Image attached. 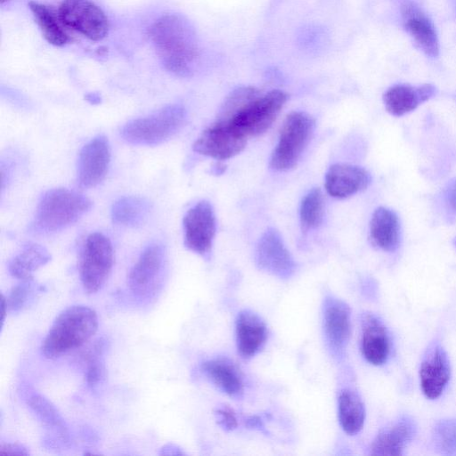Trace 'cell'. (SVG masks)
I'll return each instance as SVG.
<instances>
[{
	"mask_svg": "<svg viewBox=\"0 0 456 456\" xmlns=\"http://www.w3.org/2000/svg\"><path fill=\"white\" fill-rule=\"evenodd\" d=\"M84 195L64 188L53 189L42 197L32 229L37 233L61 231L77 222L91 208Z\"/></svg>",
	"mask_w": 456,
	"mask_h": 456,
	"instance_id": "3957f363",
	"label": "cell"
},
{
	"mask_svg": "<svg viewBox=\"0 0 456 456\" xmlns=\"http://www.w3.org/2000/svg\"><path fill=\"white\" fill-rule=\"evenodd\" d=\"M267 338L264 321L249 310L240 312L236 320L238 352L243 358H250L259 352Z\"/></svg>",
	"mask_w": 456,
	"mask_h": 456,
	"instance_id": "ffe728a7",
	"label": "cell"
},
{
	"mask_svg": "<svg viewBox=\"0 0 456 456\" xmlns=\"http://www.w3.org/2000/svg\"><path fill=\"white\" fill-rule=\"evenodd\" d=\"M150 210V202L144 198L126 196L115 201L111 208V217L117 224L136 226L145 221Z\"/></svg>",
	"mask_w": 456,
	"mask_h": 456,
	"instance_id": "83f0119b",
	"label": "cell"
},
{
	"mask_svg": "<svg viewBox=\"0 0 456 456\" xmlns=\"http://www.w3.org/2000/svg\"><path fill=\"white\" fill-rule=\"evenodd\" d=\"M25 401L44 428L63 444L69 442L68 426L56 407L45 396L28 388L24 390Z\"/></svg>",
	"mask_w": 456,
	"mask_h": 456,
	"instance_id": "44dd1931",
	"label": "cell"
},
{
	"mask_svg": "<svg viewBox=\"0 0 456 456\" xmlns=\"http://www.w3.org/2000/svg\"><path fill=\"white\" fill-rule=\"evenodd\" d=\"M257 266L279 278L290 277L296 264L284 245L280 233L273 228L267 229L259 239L255 253Z\"/></svg>",
	"mask_w": 456,
	"mask_h": 456,
	"instance_id": "7c38bea8",
	"label": "cell"
},
{
	"mask_svg": "<svg viewBox=\"0 0 456 456\" xmlns=\"http://www.w3.org/2000/svg\"><path fill=\"white\" fill-rule=\"evenodd\" d=\"M361 349L364 358L373 365L383 364L389 354L387 331L381 321L371 314L362 317Z\"/></svg>",
	"mask_w": 456,
	"mask_h": 456,
	"instance_id": "ac0fdd59",
	"label": "cell"
},
{
	"mask_svg": "<svg viewBox=\"0 0 456 456\" xmlns=\"http://www.w3.org/2000/svg\"><path fill=\"white\" fill-rule=\"evenodd\" d=\"M102 347V343L98 344L87 358L86 379L92 387H96L104 378L105 369L101 359Z\"/></svg>",
	"mask_w": 456,
	"mask_h": 456,
	"instance_id": "d6a6232c",
	"label": "cell"
},
{
	"mask_svg": "<svg viewBox=\"0 0 456 456\" xmlns=\"http://www.w3.org/2000/svg\"><path fill=\"white\" fill-rule=\"evenodd\" d=\"M436 93L431 84L418 86L395 85L384 94L383 101L387 110L394 116H403L429 100Z\"/></svg>",
	"mask_w": 456,
	"mask_h": 456,
	"instance_id": "d6986e66",
	"label": "cell"
},
{
	"mask_svg": "<svg viewBox=\"0 0 456 456\" xmlns=\"http://www.w3.org/2000/svg\"><path fill=\"white\" fill-rule=\"evenodd\" d=\"M9 0H1V4H3L4 3L7 2Z\"/></svg>",
	"mask_w": 456,
	"mask_h": 456,
	"instance_id": "f35d334b",
	"label": "cell"
},
{
	"mask_svg": "<svg viewBox=\"0 0 456 456\" xmlns=\"http://www.w3.org/2000/svg\"><path fill=\"white\" fill-rule=\"evenodd\" d=\"M58 12L69 28L91 40H102L108 34V18L103 11L90 0H63Z\"/></svg>",
	"mask_w": 456,
	"mask_h": 456,
	"instance_id": "9c48e42d",
	"label": "cell"
},
{
	"mask_svg": "<svg viewBox=\"0 0 456 456\" xmlns=\"http://www.w3.org/2000/svg\"><path fill=\"white\" fill-rule=\"evenodd\" d=\"M404 27L419 47L428 56L439 53L438 37L432 21L411 2L401 7Z\"/></svg>",
	"mask_w": 456,
	"mask_h": 456,
	"instance_id": "e0dca14e",
	"label": "cell"
},
{
	"mask_svg": "<svg viewBox=\"0 0 456 456\" xmlns=\"http://www.w3.org/2000/svg\"><path fill=\"white\" fill-rule=\"evenodd\" d=\"M0 453L1 454H7V455H28L29 452L28 449L17 443H3L0 445Z\"/></svg>",
	"mask_w": 456,
	"mask_h": 456,
	"instance_id": "e575fe53",
	"label": "cell"
},
{
	"mask_svg": "<svg viewBox=\"0 0 456 456\" xmlns=\"http://www.w3.org/2000/svg\"><path fill=\"white\" fill-rule=\"evenodd\" d=\"M371 241L382 250L395 251L400 242V222L391 209L380 207L372 214L370 223Z\"/></svg>",
	"mask_w": 456,
	"mask_h": 456,
	"instance_id": "603a6c76",
	"label": "cell"
},
{
	"mask_svg": "<svg viewBox=\"0 0 456 456\" xmlns=\"http://www.w3.org/2000/svg\"><path fill=\"white\" fill-rule=\"evenodd\" d=\"M350 308L342 300L326 297L323 304V329L327 345L331 353L342 356L347 346L350 331Z\"/></svg>",
	"mask_w": 456,
	"mask_h": 456,
	"instance_id": "4fadbf2b",
	"label": "cell"
},
{
	"mask_svg": "<svg viewBox=\"0 0 456 456\" xmlns=\"http://www.w3.org/2000/svg\"><path fill=\"white\" fill-rule=\"evenodd\" d=\"M338 419L348 435L357 434L363 427L365 409L360 396L350 389L340 392L338 401Z\"/></svg>",
	"mask_w": 456,
	"mask_h": 456,
	"instance_id": "4316f807",
	"label": "cell"
},
{
	"mask_svg": "<svg viewBox=\"0 0 456 456\" xmlns=\"http://www.w3.org/2000/svg\"><path fill=\"white\" fill-rule=\"evenodd\" d=\"M247 139L228 123L216 119L195 141L193 150L218 160L228 159L244 150Z\"/></svg>",
	"mask_w": 456,
	"mask_h": 456,
	"instance_id": "8fae6325",
	"label": "cell"
},
{
	"mask_svg": "<svg viewBox=\"0 0 456 456\" xmlns=\"http://www.w3.org/2000/svg\"><path fill=\"white\" fill-rule=\"evenodd\" d=\"M91 103L96 104L100 102V97L92 94L86 98Z\"/></svg>",
	"mask_w": 456,
	"mask_h": 456,
	"instance_id": "74e56055",
	"label": "cell"
},
{
	"mask_svg": "<svg viewBox=\"0 0 456 456\" xmlns=\"http://www.w3.org/2000/svg\"><path fill=\"white\" fill-rule=\"evenodd\" d=\"M370 181V175L366 169L355 165L338 163L328 169L324 184L330 196L345 199L366 189Z\"/></svg>",
	"mask_w": 456,
	"mask_h": 456,
	"instance_id": "9a60e30c",
	"label": "cell"
},
{
	"mask_svg": "<svg viewBox=\"0 0 456 456\" xmlns=\"http://www.w3.org/2000/svg\"><path fill=\"white\" fill-rule=\"evenodd\" d=\"M324 199L322 191L314 188L308 191L300 205V222L304 230L318 227L323 218Z\"/></svg>",
	"mask_w": 456,
	"mask_h": 456,
	"instance_id": "f1b7e54d",
	"label": "cell"
},
{
	"mask_svg": "<svg viewBox=\"0 0 456 456\" xmlns=\"http://www.w3.org/2000/svg\"><path fill=\"white\" fill-rule=\"evenodd\" d=\"M51 259L48 251L41 245L28 244L9 264L12 276L20 280H32L33 273Z\"/></svg>",
	"mask_w": 456,
	"mask_h": 456,
	"instance_id": "484cf974",
	"label": "cell"
},
{
	"mask_svg": "<svg viewBox=\"0 0 456 456\" xmlns=\"http://www.w3.org/2000/svg\"><path fill=\"white\" fill-rule=\"evenodd\" d=\"M98 317L89 306L76 305L61 312L53 321L41 346L48 359L58 358L82 346L97 331Z\"/></svg>",
	"mask_w": 456,
	"mask_h": 456,
	"instance_id": "7a4b0ae2",
	"label": "cell"
},
{
	"mask_svg": "<svg viewBox=\"0 0 456 456\" xmlns=\"http://www.w3.org/2000/svg\"><path fill=\"white\" fill-rule=\"evenodd\" d=\"M314 129V120L307 113H289L280 131L279 140L270 160V166L277 171L292 168L300 159Z\"/></svg>",
	"mask_w": 456,
	"mask_h": 456,
	"instance_id": "5b68a950",
	"label": "cell"
},
{
	"mask_svg": "<svg viewBox=\"0 0 456 456\" xmlns=\"http://www.w3.org/2000/svg\"><path fill=\"white\" fill-rule=\"evenodd\" d=\"M149 37L167 70L182 77L192 73L199 45L188 20L177 14L164 15L150 27Z\"/></svg>",
	"mask_w": 456,
	"mask_h": 456,
	"instance_id": "6da1fadb",
	"label": "cell"
},
{
	"mask_svg": "<svg viewBox=\"0 0 456 456\" xmlns=\"http://www.w3.org/2000/svg\"><path fill=\"white\" fill-rule=\"evenodd\" d=\"M33 291L32 280L22 281L14 286L5 297L8 312L16 313L21 310L32 296Z\"/></svg>",
	"mask_w": 456,
	"mask_h": 456,
	"instance_id": "1f68e13d",
	"label": "cell"
},
{
	"mask_svg": "<svg viewBox=\"0 0 456 456\" xmlns=\"http://www.w3.org/2000/svg\"><path fill=\"white\" fill-rule=\"evenodd\" d=\"M454 244H455V247H456V239H455V240H454Z\"/></svg>",
	"mask_w": 456,
	"mask_h": 456,
	"instance_id": "ab89813d",
	"label": "cell"
},
{
	"mask_svg": "<svg viewBox=\"0 0 456 456\" xmlns=\"http://www.w3.org/2000/svg\"><path fill=\"white\" fill-rule=\"evenodd\" d=\"M167 267L163 245L152 243L141 253L128 274V287L139 298H149L160 288Z\"/></svg>",
	"mask_w": 456,
	"mask_h": 456,
	"instance_id": "ba28073f",
	"label": "cell"
},
{
	"mask_svg": "<svg viewBox=\"0 0 456 456\" xmlns=\"http://www.w3.org/2000/svg\"><path fill=\"white\" fill-rule=\"evenodd\" d=\"M415 434L414 422L407 417L402 418L379 433L371 444L370 453L373 455H401L403 447L413 439Z\"/></svg>",
	"mask_w": 456,
	"mask_h": 456,
	"instance_id": "7402d4cb",
	"label": "cell"
},
{
	"mask_svg": "<svg viewBox=\"0 0 456 456\" xmlns=\"http://www.w3.org/2000/svg\"><path fill=\"white\" fill-rule=\"evenodd\" d=\"M216 416L219 424L226 430H232L238 426L234 412L228 407L217 410Z\"/></svg>",
	"mask_w": 456,
	"mask_h": 456,
	"instance_id": "836d02e7",
	"label": "cell"
},
{
	"mask_svg": "<svg viewBox=\"0 0 456 456\" xmlns=\"http://www.w3.org/2000/svg\"><path fill=\"white\" fill-rule=\"evenodd\" d=\"M432 440L441 454L456 456V419H443L436 423Z\"/></svg>",
	"mask_w": 456,
	"mask_h": 456,
	"instance_id": "f546056e",
	"label": "cell"
},
{
	"mask_svg": "<svg viewBox=\"0 0 456 456\" xmlns=\"http://www.w3.org/2000/svg\"><path fill=\"white\" fill-rule=\"evenodd\" d=\"M444 200L448 208L456 214V180L448 183L444 191Z\"/></svg>",
	"mask_w": 456,
	"mask_h": 456,
	"instance_id": "d590c367",
	"label": "cell"
},
{
	"mask_svg": "<svg viewBox=\"0 0 456 456\" xmlns=\"http://www.w3.org/2000/svg\"><path fill=\"white\" fill-rule=\"evenodd\" d=\"M186 113L177 104L169 105L143 118L126 124L121 135L136 145H156L173 136L183 125Z\"/></svg>",
	"mask_w": 456,
	"mask_h": 456,
	"instance_id": "277c9868",
	"label": "cell"
},
{
	"mask_svg": "<svg viewBox=\"0 0 456 456\" xmlns=\"http://www.w3.org/2000/svg\"><path fill=\"white\" fill-rule=\"evenodd\" d=\"M201 370L207 378L226 395L240 397L243 394L241 376L228 360L216 358L206 361L202 363Z\"/></svg>",
	"mask_w": 456,
	"mask_h": 456,
	"instance_id": "cb8c5ba5",
	"label": "cell"
},
{
	"mask_svg": "<svg viewBox=\"0 0 456 456\" xmlns=\"http://www.w3.org/2000/svg\"><path fill=\"white\" fill-rule=\"evenodd\" d=\"M110 160L108 140L98 135L81 150L77 163V180L82 187L97 185L104 178Z\"/></svg>",
	"mask_w": 456,
	"mask_h": 456,
	"instance_id": "5bb4252c",
	"label": "cell"
},
{
	"mask_svg": "<svg viewBox=\"0 0 456 456\" xmlns=\"http://www.w3.org/2000/svg\"><path fill=\"white\" fill-rule=\"evenodd\" d=\"M113 265L110 240L100 232L90 234L85 242L80 260V279L88 294L97 292L106 282Z\"/></svg>",
	"mask_w": 456,
	"mask_h": 456,
	"instance_id": "52a82bcc",
	"label": "cell"
},
{
	"mask_svg": "<svg viewBox=\"0 0 456 456\" xmlns=\"http://www.w3.org/2000/svg\"><path fill=\"white\" fill-rule=\"evenodd\" d=\"M184 245L190 250L208 255L216 231V216L211 204L201 200L191 207L183 221Z\"/></svg>",
	"mask_w": 456,
	"mask_h": 456,
	"instance_id": "30bf717a",
	"label": "cell"
},
{
	"mask_svg": "<svg viewBox=\"0 0 456 456\" xmlns=\"http://www.w3.org/2000/svg\"><path fill=\"white\" fill-rule=\"evenodd\" d=\"M450 372V362L445 351L439 346H434L424 358L419 370L424 395L429 399L437 398L448 383Z\"/></svg>",
	"mask_w": 456,
	"mask_h": 456,
	"instance_id": "2e32d148",
	"label": "cell"
},
{
	"mask_svg": "<svg viewBox=\"0 0 456 456\" xmlns=\"http://www.w3.org/2000/svg\"><path fill=\"white\" fill-rule=\"evenodd\" d=\"M8 312V308H7V304H6V299H5V297L4 295H2L1 297V315H2V318H1V321H2V324L4 323V317L6 315Z\"/></svg>",
	"mask_w": 456,
	"mask_h": 456,
	"instance_id": "8d00e7d4",
	"label": "cell"
},
{
	"mask_svg": "<svg viewBox=\"0 0 456 456\" xmlns=\"http://www.w3.org/2000/svg\"><path fill=\"white\" fill-rule=\"evenodd\" d=\"M259 94H261L259 90L254 86H240L234 89L222 104L218 119L227 118L233 115Z\"/></svg>",
	"mask_w": 456,
	"mask_h": 456,
	"instance_id": "4dcf8cb0",
	"label": "cell"
},
{
	"mask_svg": "<svg viewBox=\"0 0 456 456\" xmlns=\"http://www.w3.org/2000/svg\"><path fill=\"white\" fill-rule=\"evenodd\" d=\"M287 99L285 92L272 90L265 94H259L229 118L217 119L228 123L247 138L256 136L269 129Z\"/></svg>",
	"mask_w": 456,
	"mask_h": 456,
	"instance_id": "8992f818",
	"label": "cell"
},
{
	"mask_svg": "<svg viewBox=\"0 0 456 456\" xmlns=\"http://www.w3.org/2000/svg\"><path fill=\"white\" fill-rule=\"evenodd\" d=\"M28 6L43 37L49 44L63 46L70 41L69 28L62 21L59 12L33 1L28 3Z\"/></svg>",
	"mask_w": 456,
	"mask_h": 456,
	"instance_id": "d4e9b609",
	"label": "cell"
}]
</instances>
